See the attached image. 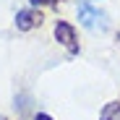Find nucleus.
<instances>
[{"label":"nucleus","mask_w":120,"mask_h":120,"mask_svg":"<svg viewBox=\"0 0 120 120\" xmlns=\"http://www.w3.org/2000/svg\"><path fill=\"white\" fill-rule=\"evenodd\" d=\"M29 3H31V5L37 8V5H57L60 0H29Z\"/></svg>","instance_id":"5"},{"label":"nucleus","mask_w":120,"mask_h":120,"mask_svg":"<svg viewBox=\"0 0 120 120\" xmlns=\"http://www.w3.org/2000/svg\"><path fill=\"white\" fill-rule=\"evenodd\" d=\"M120 117V102L117 99H112V102H107L102 107V112H99V120H117Z\"/></svg>","instance_id":"4"},{"label":"nucleus","mask_w":120,"mask_h":120,"mask_svg":"<svg viewBox=\"0 0 120 120\" xmlns=\"http://www.w3.org/2000/svg\"><path fill=\"white\" fill-rule=\"evenodd\" d=\"M78 21H81V26L89 29V31H107V26H110L107 13L94 8L91 3H81L78 5Z\"/></svg>","instance_id":"1"},{"label":"nucleus","mask_w":120,"mask_h":120,"mask_svg":"<svg viewBox=\"0 0 120 120\" xmlns=\"http://www.w3.org/2000/svg\"><path fill=\"white\" fill-rule=\"evenodd\" d=\"M34 120H52V117H50V115H45V112H37V117H34Z\"/></svg>","instance_id":"6"},{"label":"nucleus","mask_w":120,"mask_h":120,"mask_svg":"<svg viewBox=\"0 0 120 120\" xmlns=\"http://www.w3.org/2000/svg\"><path fill=\"white\" fill-rule=\"evenodd\" d=\"M55 39L63 47H68L71 52H76V29L68 24V21H57L55 24Z\"/></svg>","instance_id":"2"},{"label":"nucleus","mask_w":120,"mask_h":120,"mask_svg":"<svg viewBox=\"0 0 120 120\" xmlns=\"http://www.w3.org/2000/svg\"><path fill=\"white\" fill-rule=\"evenodd\" d=\"M117 47H120V31H117Z\"/></svg>","instance_id":"7"},{"label":"nucleus","mask_w":120,"mask_h":120,"mask_svg":"<svg viewBox=\"0 0 120 120\" xmlns=\"http://www.w3.org/2000/svg\"><path fill=\"white\" fill-rule=\"evenodd\" d=\"M39 24H42V13L34 11V8H26V11L16 13V29H21V31H29V29H34Z\"/></svg>","instance_id":"3"}]
</instances>
